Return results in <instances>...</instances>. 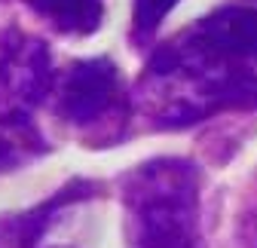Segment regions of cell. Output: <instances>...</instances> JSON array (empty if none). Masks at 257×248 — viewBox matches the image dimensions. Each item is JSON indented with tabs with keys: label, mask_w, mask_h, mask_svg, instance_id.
Segmentation results:
<instances>
[{
	"label": "cell",
	"mask_w": 257,
	"mask_h": 248,
	"mask_svg": "<svg viewBox=\"0 0 257 248\" xmlns=\"http://www.w3.org/2000/svg\"><path fill=\"white\" fill-rule=\"evenodd\" d=\"M156 129H184L257 107V0H233L163 43L138 83Z\"/></svg>",
	"instance_id": "cell-1"
},
{
	"label": "cell",
	"mask_w": 257,
	"mask_h": 248,
	"mask_svg": "<svg viewBox=\"0 0 257 248\" xmlns=\"http://www.w3.org/2000/svg\"><path fill=\"white\" fill-rule=\"evenodd\" d=\"M128 248H205L199 227V172L178 157L141 163L122 181Z\"/></svg>",
	"instance_id": "cell-2"
},
{
	"label": "cell",
	"mask_w": 257,
	"mask_h": 248,
	"mask_svg": "<svg viewBox=\"0 0 257 248\" xmlns=\"http://www.w3.org/2000/svg\"><path fill=\"white\" fill-rule=\"evenodd\" d=\"M55 110L80 132H110V126L122 129L128 101L116 65L110 58L74 61L55 86Z\"/></svg>",
	"instance_id": "cell-3"
},
{
	"label": "cell",
	"mask_w": 257,
	"mask_h": 248,
	"mask_svg": "<svg viewBox=\"0 0 257 248\" xmlns=\"http://www.w3.org/2000/svg\"><path fill=\"white\" fill-rule=\"evenodd\" d=\"M52 61L40 40L7 34L0 43V98L7 110H31L52 92Z\"/></svg>",
	"instance_id": "cell-4"
},
{
	"label": "cell",
	"mask_w": 257,
	"mask_h": 248,
	"mask_svg": "<svg viewBox=\"0 0 257 248\" xmlns=\"http://www.w3.org/2000/svg\"><path fill=\"white\" fill-rule=\"evenodd\" d=\"M46 150L40 129L31 122L28 110H4L0 113V175L13 172Z\"/></svg>",
	"instance_id": "cell-5"
},
{
	"label": "cell",
	"mask_w": 257,
	"mask_h": 248,
	"mask_svg": "<svg viewBox=\"0 0 257 248\" xmlns=\"http://www.w3.org/2000/svg\"><path fill=\"white\" fill-rule=\"evenodd\" d=\"M25 4L55 31L74 37L98 31L104 16V0H25Z\"/></svg>",
	"instance_id": "cell-6"
},
{
	"label": "cell",
	"mask_w": 257,
	"mask_h": 248,
	"mask_svg": "<svg viewBox=\"0 0 257 248\" xmlns=\"http://www.w3.org/2000/svg\"><path fill=\"white\" fill-rule=\"evenodd\" d=\"M175 7H178V0H135V28H132L135 40L138 43L150 40Z\"/></svg>",
	"instance_id": "cell-7"
}]
</instances>
